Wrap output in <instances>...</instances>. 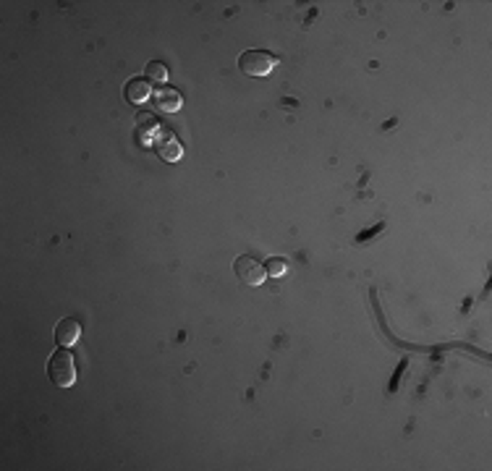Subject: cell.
Listing matches in <instances>:
<instances>
[{
	"label": "cell",
	"mask_w": 492,
	"mask_h": 471,
	"mask_svg": "<svg viewBox=\"0 0 492 471\" xmlns=\"http://www.w3.org/2000/svg\"><path fill=\"white\" fill-rule=\"evenodd\" d=\"M275 66H278V55L268 50H246L239 58V68L246 76H270Z\"/></svg>",
	"instance_id": "cell-2"
},
{
	"label": "cell",
	"mask_w": 492,
	"mask_h": 471,
	"mask_svg": "<svg viewBox=\"0 0 492 471\" xmlns=\"http://www.w3.org/2000/svg\"><path fill=\"white\" fill-rule=\"evenodd\" d=\"M47 377L50 383L58 385V387H71L76 383V361L68 348L60 346L58 351L50 356L47 361Z\"/></svg>",
	"instance_id": "cell-1"
},
{
	"label": "cell",
	"mask_w": 492,
	"mask_h": 471,
	"mask_svg": "<svg viewBox=\"0 0 492 471\" xmlns=\"http://www.w3.org/2000/svg\"><path fill=\"white\" fill-rule=\"evenodd\" d=\"M233 272L241 283L246 285H262L265 278H268V270H265V262H259L252 254H241L233 262Z\"/></svg>",
	"instance_id": "cell-3"
},
{
	"label": "cell",
	"mask_w": 492,
	"mask_h": 471,
	"mask_svg": "<svg viewBox=\"0 0 492 471\" xmlns=\"http://www.w3.org/2000/svg\"><path fill=\"white\" fill-rule=\"evenodd\" d=\"M144 79H147L149 84H160V87H165V81H168V68H165V63H160V60H149L147 68H144Z\"/></svg>",
	"instance_id": "cell-8"
},
{
	"label": "cell",
	"mask_w": 492,
	"mask_h": 471,
	"mask_svg": "<svg viewBox=\"0 0 492 471\" xmlns=\"http://www.w3.org/2000/svg\"><path fill=\"white\" fill-rule=\"evenodd\" d=\"M288 259L283 257H270L268 262H265V270H268V278H283L285 272H288Z\"/></svg>",
	"instance_id": "cell-9"
},
{
	"label": "cell",
	"mask_w": 492,
	"mask_h": 471,
	"mask_svg": "<svg viewBox=\"0 0 492 471\" xmlns=\"http://www.w3.org/2000/svg\"><path fill=\"white\" fill-rule=\"evenodd\" d=\"M155 105H157V110H163V113H176V110H181V105H183V97H181L179 89L173 87H160L155 89Z\"/></svg>",
	"instance_id": "cell-5"
},
{
	"label": "cell",
	"mask_w": 492,
	"mask_h": 471,
	"mask_svg": "<svg viewBox=\"0 0 492 471\" xmlns=\"http://www.w3.org/2000/svg\"><path fill=\"white\" fill-rule=\"evenodd\" d=\"M380 231H385V222H377V225H374V228H370V231H361V233H359V244H364V241H370V238H372L374 233H380Z\"/></svg>",
	"instance_id": "cell-10"
},
{
	"label": "cell",
	"mask_w": 492,
	"mask_h": 471,
	"mask_svg": "<svg viewBox=\"0 0 492 471\" xmlns=\"http://www.w3.org/2000/svg\"><path fill=\"white\" fill-rule=\"evenodd\" d=\"M403 372H406V359H403L401 364H398V369H396V374L390 377V390H398V385H401Z\"/></svg>",
	"instance_id": "cell-11"
},
{
	"label": "cell",
	"mask_w": 492,
	"mask_h": 471,
	"mask_svg": "<svg viewBox=\"0 0 492 471\" xmlns=\"http://www.w3.org/2000/svg\"><path fill=\"white\" fill-rule=\"evenodd\" d=\"M152 89V84H149L147 79H142V76H136V79H131L129 84H126V100L129 103H134V105H142V103H147L149 100V92Z\"/></svg>",
	"instance_id": "cell-7"
},
{
	"label": "cell",
	"mask_w": 492,
	"mask_h": 471,
	"mask_svg": "<svg viewBox=\"0 0 492 471\" xmlns=\"http://www.w3.org/2000/svg\"><path fill=\"white\" fill-rule=\"evenodd\" d=\"M160 131V142H157V155L163 157V160L168 162H176L181 160V155H183V149H181V144L168 133V129H157Z\"/></svg>",
	"instance_id": "cell-6"
},
{
	"label": "cell",
	"mask_w": 492,
	"mask_h": 471,
	"mask_svg": "<svg viewBox=\"0 0 492 471\" xmlns=\"http://www.w3.org/2000/svg\"><path fill=\"white\" fill-rule=\"evenodd\" d=\"M79 338H81V324H79V320L66 317V320H60V322L55 324V343H58V346L68 348V346H74Z\"/></svg>",
	"instance_id": "cell-4"
}]
</instances>
